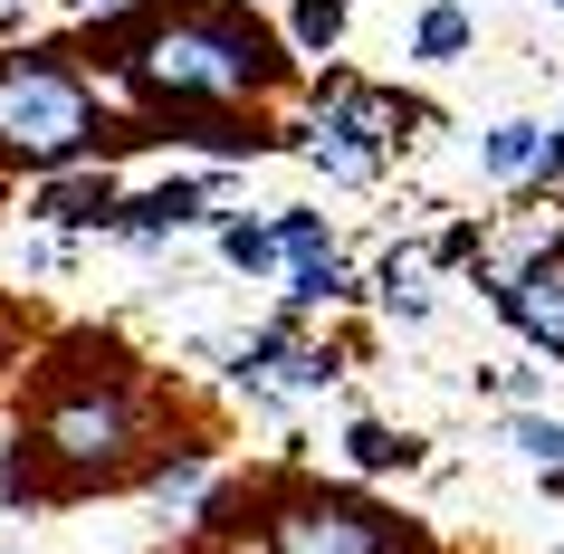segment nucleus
I'll return each mask as SVG.
<instances>
[{"instance_id": "nucleus-1", "label": "nucleus", "mask_w": 564, "mask_h": 554, "mask_svg": "<svg viewBox=\"0 0 564 554\" xmlns=\"http://www.w3.org/2000/svg\"><path fill=\"white\" fill-rule=\"evenodd\" d=\"M153 439H163V402L134 373V354L96 345V335H67L30 382V421H20V449L0 468V488L10 497L124 488V478L153 468Z\"/></svg>"}, {"instance_id": "nucleus-2", "label": "nucleus", "mask_w": 564, "mask_h": 554, "mask_svg": "<svg viewBox=\"0 0 564 554\" xmlns=\"http://www.w3.org/2000/svg\"><path fill=\"white\" fill-rule=\"evenodd\" d=\"M106 77L144 96V124L153 144H163V124L182 116H230L239 96H268L288 87V48L268 30L259 10H239V0H144V10H124L106 39H87Z\"/></svg>"}, {"instance_id": "nucleus-3", "label": "nucleus", "mask_w": 564, "mask_h": 554, "mask_svg": "<svg viewBox=\"0 0 564 554\" xmlns=\"http://www.w3.org/2000/svg\"><path fill=\"white\" fill-rule=\"evenodd\" d=\"M210 535H259L268 554H431V535H412L402 517H383L373 497L355 488H306V478H278V488H220L202 507Z\"/></svg>"}, {"instance_id": "nucleus-4", "label": "nucleus", "mask_w": 564, "mask_h": 554, "mask_svg": "<svg viewBox=\"0 0 564 554\" xmlns=\"http://www.w3.org/2000/svg\"><path fill=\"white\" fill-rule=\"evenodd\" d=\"M106 144H116V116L67 67V48L0 58V163L48 182V173H77V163H106Z\"/></svg>"}, {"instance_id": "nucleus-5", "label": "nucleus", "mask_w": 564, "mask_h": 554, "mask_svg": "<svg viewBox=\"0 0 564 554\" xmlns=\"http://www.w3.org/2000/svg\"><path fill=\"white\" fill-rule=\"evenodd\" d=\"M392 124H402L392 96H373L364 77H326V124H316V144H306V153H316L335 182H364L373 163H383Z\"/></svg>"}, {"instance_id": "nucleus-6", "label": "nucleus", "mask_w": 564, "mask_h": 554, "mask_svg": "<svg viewBox=\"0 0 564 554\" xmlns=\"http://www.w3.org/2000/svg\"><path fill=\"white\" fill-rule=\"evenodd\" d=\"M488 287H498V316L564 363V239H535L517 259V278H488Z\"/></svg>"}, {"instance_id": "nucleus-7", "label": "nucleus", "mask_w": 564, "mask_h": 554, "mask_svg": "<svg viewBox=\"0 0 564 554\" xmlns=\"http://www.w3.org/2000/svg\"><path fill=\"white\" fill-rule=\"evenodd\" d=\"M116 173H106V163H96V173H48L39 182V220H48V230H106V220H116Z\"/></svg>"}, {"instance_id": "nucleus-8", "label": "nucleus", "mask_w": 564, "mask_h": 554, "mask_svg": "<svg viewBox=\"0 0 564 554\" xmlns=\"http://www.w3.org/2000/svg\"><path fill=\"white\" fill-rule=\"evenodd\" d=\"M202 220H210V182H163V192H144V202H116L106 230H124V239H173V230H202Z\"/></svg>"}, {"instance_id": "nucleus-9", "label": "nucleus", "mask_w": 564, "mask_h": 554, "mask_svg": "<svg viewBox=\"0 0 564 554\" xmlns=\"http://www.w3.org/2000/svg\"><path fill=\"white\" fill-rule=\"evenodd\" d=\"M345 459H355L364 478H373V468H412V459H421V439H412V431H392V421H355V431H345Z\"/></svg>"}, {"instance_id": "nucleus-10", "label": "nucleus", "mask_w": 564, "mask_h": 554, "mask_svg": "<svg viewBox=\"0 0 564 554\" xmlns=\"http://www.w3.org/2000/svg\"><path fill=\"white\" fill-rule=\"evenodd\" d=\"M507 449H517V459H535L545 478H555V468H564V421H545V411H517V421H507Z\"/></svg>"}, {"instance_id": "nucleus-11", "label": "nucleus", "mask_w": 564, "mask_h": 554, "mask_svg": "<svg viewBox=\"0 0 564 554\" xmlns=\"http://www.w3.org/2000/svg\"><path fill=\"white\" fill-rule=\"evenodd\" d=\"M373 287H383V306H392L402 325H421V316H431V287H421V268L402 259V249H392V259L373 268Z\"/></svg>"}, {"instance_id": "nucleus-12", "label": "nucleus", "mask_w": 564, "mask_h": 554, "mask_svg": "<svg viewBox=\"0 0 564 554\" xmlns=\"http://www.w3.org/2000/svg\"><path fill=\"white\" fill-rule=\"evenodd\" d=\"M202 478H210V439H182L173 459H153V468H144V488H153V497H192Z\"/></svg>"}, {"instance_id": "nucleus-13", "label": "nucleus", "mask_w": 564, "mask_h": 554, "mask_svg": "<svg viewBox=\"0 0 564 554\" xmlns=\"http://www.w3.org/2000/svg\"><path fill=\"white\" fill-rule=\"evenodd\" d=\"M459 48H469V10H421L412 20V58H459Z\"/></svg>"}, {"instance_id": "nucleus-14", "label": "nucleus", "mask_w": 564, "mask_h": 554, "mask_svg": "<svg viewBox=\"0 0 564 554\" xmlns=\"http://www.w3.org/2000/svg\"><path fill=\"white\" fill-rule=\"evenodd\" d=\"M268 249H278V259H297V268L335 259V239H326V220H316V210H288V220L268 230Z\"/></svg>"}, {"instance_id": "nucleus-15", "label": "nucleus", "mask_w": 564, "mask_h": 554, "mask_svg": "<svg viewBox=\"0 0 564 554\" xmlns=\"http://www.w3.org/2000/svg\"><path fill=\"white\" fill-rule=\"evenodd\" d=\"M535 134H545V124H488V173L498 182H517V173H535Z\"/></svg>"}, {"instance_id": "nucleus-16", "label": "nucleus", "mask_w": 564, "mask_h": 554, "mask_svg": "<svg viewBox=\"0 0 564 554\" xmlns=\"http://www.w3.org/2000/svg\"><path fill=\"white\" fill-rule=\"evenodd\" d=\"M288 30H297L306 48H335V39H345V0H297V20H288Z\"/></svg>"}, {"instance_id": "nucleus-17", "label": "nucleus", "mask_w": 564, "mask_h": 554, "mask_svg": "<svg viewBox=\"0 0 564 554\" xmlns=\"http://www.w3.org/2000/svg\"><path fill=\"white\" fill-rule=\"evenodd\" d=\"M220 259H230V268H249V278H259V268L278 259V249H268V230H259V220H230V230H220Z\"/></svg>"}, {"instance_id": "nucleus-18", "label": "nucleus", "mask_w": 564, "mask_h": 554, "mask_svg": "<svg viewBox=\"0 0 564 554\" xmlns=\"http://www.w3.org/2000/svg\"><path fill=\"white\" fill-rule=\"evenodd\" d=\"M535 182H564V134H535Z\"/></svg>"}, {"instance_id": "nucleus-19", "label": "nucleus", "mask_w": 564, "mask_h": 554, "mask_svg": "<svg viewBox=\"0 0 564 554\" xmlns=\"http://www.w3.org/2000/svg\"><path fill=\"white\" fill-rule=\"evenodd\" d=\"M441 259H449V268H469V259H478V230H469V220H459V230H441Z\"/></svg>"}, {"instance_id": "nucleus-20", "label": "nucleus", "mask_w": 564, "mask_h": 554, "mask_svg": "<svg viewBox=\"0 0 564 554\" xmlns=\"http://www.w3.org/2000/svg\"><path fill=\"white\" fill-rule=\"evenodd\" d=\"M10 363H20V306L0 296V373H10Z\"/></svg>"}, {"instance_id": "nucleus-21", "label": "nucleus", "mask_w": 564, "mask_h": 554, "mask_svg": "<svg viewBox=\"0 0 564 554\" xmlns=\"http://www.w3.org/2000/svg\"><path fill=\"white\" fill-rule=\"evenodd\" d=\"M96 10H116V0H96Z\"/></svg>"}, {"instance_id": "nucleus-22", "label": "nucleus", "mask_w": 564, "mask_h": 554, "mask_svg": "<svg viewBox=\"0 0 564 554\" xmlns=\"http://www.w3.org/2000/svg\"><path fill=\"white\" fill-rule=\"evenodd\" d=\"M555 10H564V0H555Z\"/></svg>"}]
</instances>
